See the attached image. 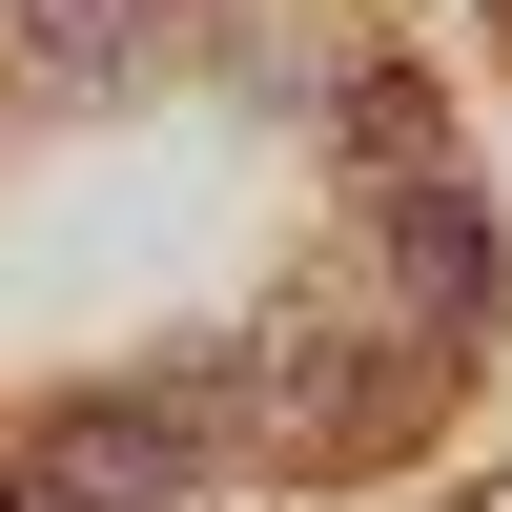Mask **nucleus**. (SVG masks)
<instances>
[{"instance_id":"1","label":"nucleus","mask_w":512,"mask_h":512,"mask_svg":"<svg viewBox=\"0 0 512 512\" xmlns=\"http://www.w3.org/2000/svg\"><path fill=\"white\" fill-rule=\"evenodd\" d=\"M185 472H205V431L185 410H62V431L21 451V512H185Z\"/></svg>"},{"instance_id":"2","label":"nucleus","mask_w":512,"mask_h":512,"mask_svg":"<svg viewBox=\"0 0 512 512\" xmlns=\"http://www.w3.org/2000/svg\"><path fill=\"white\" fill-rule=\"evenodd\" d=\"M390 246H410V308H431V328H492V226H472L451 164H410V185H390Z\"/></svg>"},{"instance_id":"4","label":"nucleus","mask_w":512,"mask_h":512,"mask_svg":"<svg viewBox=\"0 0 512 512\" xmlns=\"http://www.w3.org/2000/svg\"><path fill=\"white\" fill-rule=\"evenodd\" d=\"M0 512H21V451H0Z\"/></svg>"},{"instance_id":"3","label":"nucleus","mask_w":512,"mask_h":512,"mask_svg":"<svg viewBox=\"0 0 512 512\" xmlns=\"http://www.w3.org/2000/svg\"><path fill=\"white\" fill-rule=\"evenodd\" d=\"M123 41H144V21H123V0H41V62H62V82H103Z\"/></svg>"},{"instance_id":"5","label":"nucleus","mask_w":512,"mask_h":512,"mask_svg":"<svg viewBox=\"0 0 512 512\" xmlns=\"http://www.w3.org/2000/svg\"><path fill=\"white\" fill-rule=\"evenodd\" d=\"M492 21H512V0H492Z\"/></svg>"}]
</instances>
